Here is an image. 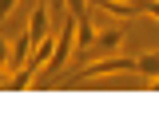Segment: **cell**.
Returning a JSON list of instances; mask_svg holds the SVG:
<instances>
[{"label":"cell","mask_w":159,"mask_h":139,"mask_svg":"<svg viewBox=\"0 0 159 139\" xmlns=\"http://www.w3.org/2000/svg\"><path fill=\"white\" fill-rule=\"evenodd\" d=\"M76 68V76L72 83H92V79H103V76H127V72H135V56H99V60H84V64H72Z\"/></svg>","instance_id":"cell-1"},{"label":"cell","mask_w":159,"mask_h":139,"mask_svg":"<svg viewBox=\"0 0 159 139\" xmlns=\"http://www.w3.org/2000/svg\"><path fill=\"white\" fill-rule=\"evenodd\" d=\"M116 52H123V32H119V28H103V32H96V44H92V56L88 60L116 56Z\"/></svg>","instance_id":"cell-2"},{"label":"cell","mask_w":159,"mask_h":139,"mask_svg":"<svg viewBox=\"0 0 159 139\" xmlns=\"http://www.w3.org/2000/svg\"><path fill=\"white\" fill-rule=\"evenodd\" d=\"M92 44H96V28H92V20L84 12V16H76V64H84L92 56Z\"/></svg>","instance_id":"cell-3"},{"label":"cell","mask_w":159,"mask_h":139,"mask_svg":"<svg viewBox=\"0 0 159 139\" xmlns=\"http://www.w3.org/2000/svg\"><path fill=\"white\" fill-rule=\"evenodd\" d=\"M44 4H48V0H40L36 8H32V16H28V24H24V32L36 40V44H40L44 36H52V32H48V8H44Z\"/></svg>","instance_id":"cell-4"},{"label":"cell","mask_w":159,"mask_h":139,"mask_svg":"<svg viewBox=\"0 0 159 139\" xmlns=\"http://www.w3.org/2000/svg\"><path fill=\"white\" fill-rule=\"evenodd\" d=\"M135 76H139V79H159V52L135 56Z\"/></svg>","instance_id":"cell-5"},{"label":"cell","mask_w":159,"mask_h":139,"mask_svg":"<svg viewBox=\"0 0 159 139\" xmlns=\"http://www.w3.org/2000/svg\"><path fill=\"white\" fill-rule=\"evenodd\" d=\"M0 64H12V44H8V36H0Z\"/></svg>","instance_id":"cell-6"},{"label":"cell","mask_w":159,"mask_h":139,"mask_svg":"<svg viewBox=\"0 0 159 139\" xmlns=\"http://www.w3.org/2000/svg\"><path fill=\"white\" fill-rule=\"evenodd\" d=\"M16 4H20V0H0V20H8V12H12Z\"/></svg>","instance_id":"cell-7"}]
</instances>
